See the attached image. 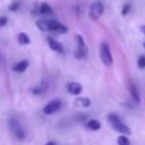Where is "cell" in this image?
I'll return each mask as SVG.
<instances>
[{"mask_svg": "<svg viewBox=\"0 0 145 145\" xmlns=\"http://www.w3.org/2000/svg\"><path fill=\"white\" fill-rule=\"evenodd\" d=\"M86 126H88V129L91 130V131H98V130H100L101 123L99 122L98 120H90L86 123Z\"/></svg>", "mask_w": 145, "mask_h": 145, "instance_id": "13", "label": "cell"}, {"mask_svg": "<svg viewBox=\"0 0 145 145\" xmlns=\"http://www.w3.org/2000/svg\"><path fill=\"white\" fill-rule=\"evenodd\" d=\"M7 23H8V17H5V16L0 17V28L4 27V26H5Z\"/></svg>", "mask_w": 145, "mask_h": 145, "instance_id": "19", "label": "cell"}, {"mask_svg": "<svg viewBox=\"0 0 145 145\" xmlns=\"http://www.w3.org/2000/svg\"><path fill=\"white\" fill-rule=\"evenodd\" d=\"M40 13L41 14H53V9L49 4L46 3H42L40 5Z\"/></svg>", "mask_w": 145, "mask_h": 145, "instance_id": "15", "label": "cell"}, {"mask_svg": "<svg viewBox=\"0 0 145 145\" xmlns=\"http://www.w3.org/2000/svg\"><path fill=\"white\" fill-rule=\"evenodd\" d=\"M62 107V101L60 100H53L50 103H48L44 107V113L45 114H53V113L58 112Z\"/></svg>", "mask_w": 145, "mask_h": 145, "instance_id": "6", "label": "cell"}, {"mask_svg": "<svg viewBox=\"0 0 145 145\" xmlns=\"http://www.w3.org/2000/svg\"><path fill=\"white\" fill-rule=\"evenodd\" d=\"M100 59H101V63L107 67H110L113 63L112 53H110L109 45L107 42H101L100 45Z\"/></svg>", "mask_w": 145, "mask_h": 145, "instance_id": "2", "label": "cell"}, {"mask_svg": "<svg viewBox=\"0 0 145 145\" xmlns=\"http://www.w3.org/2000/svg\"><path fill=\"white\" fill-rule=\"evenodd\" d=\"M28 68V60H21L13 66V71L17 73H23Z\"/></svg>", "mask_w": 145, "mask_h": 145, "instance_id": "9", "label": "cell"}, {"mask_svg": "<svg viewBox=\"0 0 145 145\" xmlns=\"http://www.w3.org/2000/svg\"><path fill=\"white\" fill-rule=\"evenodd\" d=\"M137 67H139L140 69H144L145 68V55L139 57V59H137Z\"/></svg>", "mask_w": 145, "mask_h": 145, "instance_id": "17", "label": "cell"}, {"mask_svg": "<svg viewBox=\"0 0 145 145\" xmlns=\"http://www.w3.org/2000/svg\"><path fill=\"white\" fill-rule=\"evenodd\" d=\"M48 44H49L50 49L54 50V52L59 53V54H63V53H64V49H63V46H62V44H60V42H58L57 40H54V39H52V37L48 39Z\"/></svg>", "mask_w": 145, "mask_h": 145, "instance_id": "7", "label": "cell"}, {"mask_svg": "<svg viewBox=\"0 0 145 145\" xmlns=\"http://www.w3.org/2000/svg\"><path fill=\"white\" fill-rule=\"evenodd\" d=\"M108 122L110 123V126H112V129H114L116 131H118L120 134L122 135H131V130H130V127L127 126V125H125V123L122 122V121L118 118V116L116 114H109L108 116Z\"/></svg>", "mask_w": 145, "mask_h": 145, "instance_id": "1", "label": "cell"}, {"mask_svg": "<svg viewBox=\"0 0 145 145\" xmlns=\"http://www.w3.org/2000/svg\"><path fill=\"white\" fill-rule=\"evenodd\" d=\"M76 39V42H77V50H76V58L81 59V58H85L88 55L89 50H88V46L85 44V40L82 37L81 35H76L74 36Z\"/></svg>", "mask_w": 145, "mask_h": 145, "instance_id": "4", "label": "cell"}, {"mask_svg": "<svg viewBox=\"0 0 145 145\" xmlns=\"http://www.w3.org/2000/svg\"><path fill=\"white\" fill-rule=\"evenodd\" d=\"M17 39H18V42H19L21 45H28V44L31 42V41H30V37H28V36L26 35L25 32H21V33L18 35V37H17Z\"/></svg>", "mask_w": 145, "mask_h": 145, "instance_id": "14", "label": "cell"}, {"mask_svg": "<svg viewBox=\"0 0 145 145\" xmlns=\"http://www.w3.org/2000/svg\"><path fill=\"white\" fill-rule=\"evenodd\" d=\"M12 126V130H13V132H14V135H16L17 137H18V139H25V131H23L22 130V127L19 126L18 123H16V122H13L10 125Z\"/></svg>", "mask_w": 145, "mask_h": 145, "instance_id": "11", "label": "cell"}, {"mask_svg": "<svg viewBox=\"0 0 145 145\" xmlns=\"http://www.w3.org/2000/svg\"><path fill=\"white\" fill-rule=\"evenodd\" d=\"M82 91V86L78 82H71L68 85V93L71 95H80Z\"/></svg>", "mask_w": 145, "mask_h": 145, "instance_id": "8", "label": "cell"}, {"mask_svg": "<svg viewBox=\"0 0 145 145\" xmlns=\"http://www.w3.org/2000/svg\"><path fill=\"white\" fill-rule=\"evenodd\" d=\"M73 104L76 107H81V108H89L91 105V100L89 98H77L76 100L73 101Z\"/></svg>", "mask_w": 145, "mask_h": 145, "instance_id": "10", "label": "cell"}, {"mask_svg": "<svg viewBox=\"0 0 145 145\" xmlns=\"http://www.w3.org/2000/svg\"><path fill=\"white\" fill-rule=\"evenodd\" d=\"M48 23V31L49 32H55V33H66L68 28L64 25L59 23L58 21H46Z\"/></svg>", "mask_w": 145, "mask_h": 145, "instance_id": "5", "label": "cell"}, {"mask_svg": "<svg viewBox=\"0 0 145 145\" xmlns=\"http://www.w3.org/2000/svg\"><path fill=\"white\" fill-rule=\"evenodd\" d=\"M130 9H131V5L130 4H126V5L122 8V16H127L130 12Z\"/></svg>", "mask_w": 145, "mask_h": 145, "instance_id": "18", "label": "cell"}, {"mask_svg": "<svg viewBox=\"0 0 145 145\" xmlns=\"http://www.w3.org/2000/svg\"><path fill=\"white\" fill-rule=\"evenodd\" d=\"M117 142H118V145H131V142H130L129 137L126 135H121L117 139Z\"/></svg>", "mask_w": 145, "mask_h": 145, "instance_id": "16", "label": "cell"}, {"mask_svg": "<svg viewBox=\"0 0 145 145\" xmlns=\"http://www.w3.org/2000/svg\"><path fill=\"white\" fill-rule=\"evenodd\" d=\"M45 145H57V144H55V142H53V141H49V142H46Z\"/></svg>", "mask_w": 145, "mask_h": 145, "instance_id": "21", "label": "cell"}, {"mask_svg": "<svg viewBox=\"0 0 145 145\" xmlns=\"http://www.w3.org/2000/svg\"><path fill=\"white\" fill-rule=\"evenodd\" d=\"M141 32L145 35V26H141Z\"/></svg>", "mask_w": 145, "mask_h": 145, "instance_id": "22", "label": "cell"}, {"mask_svg": "<svg viewBox=\"0 0 145 145\" xmlns=\"http://www.w3.org/2000/svg\"><path fill=\"white\" fill-rule=\"evenodd\" d=\"M144 48H145V42H144Z\"/></svg>", "mask_w": 145, "mask_h": 145, "instance_id": "23", "label": "cell"}, {"mask_svg": "<svg viewBox=\"0 0 145 145\" xmlns=\"http://www.w3.org/2000/svg\"><path fill=\"white\" fill-rule=\"evenodd\" d=\"M104 13V7H103V3L101 1H94L90 5V10H89V16H90L91 19L94 21H98Z\"/></svg>", "mask_w": 145, "mask_h": 145, "instance_id": "3", "label": "cell"}, {"mask_svg": "<svg viewBox=\"0 0 145 145\" xmlns=\"http://www.w3.org/2000/svg\"><path fill=\"white\" fill-rule=\"evenodd\" d=\"M129 89H130V94H131L134 101L136 103V104H139V103H140V94H139V90H137V88L134 85V84H130Z\"/></svg>", "mask_w": 145, "mask_h": 145, "instance_id": "12", "label": "cell"}, {"mask_svg": "<svg viewBox=\"0 0 145 145\" xmlns=\"http://www.w3.org/2000/svg\"><path fill=\"white\" fill-rule=\"evenodd\" d=\"M18 8H19V3H18V1H14V3L12 4L10 7H9V9H10L12 12H16Z\"/></svg>", "mask_w": 145, "mask_h": 145, "instance_id": "20", "label": "cell"}]
</instances>
